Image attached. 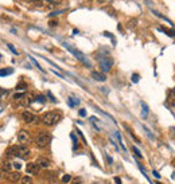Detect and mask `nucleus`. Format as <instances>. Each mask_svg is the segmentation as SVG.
<instances>
[{"mask_svg": "<svg viewBox=\"0 0 175 184\" xmlns=\"http://www.w3.org/2000/svg\"><path fill=\"white\" fill-rule=\"evenodd\" d=\"M61 118H62L61 113H58V112H47V113H44V114L42 116V122L44 125H47V126H53V125L59 122Z\"/></svg>", "mask_w": 175, "mask_h": 184, "instance_id": "f257e3e1", "label": "nucleus"}, {"mask_svg": "<svg viewBox=\"0 0 175 184\" xmlns=\"http://www.w3.org/2000/svg\"><path fill=\"white\" fill-rule=\"evenodd\" d=\"M50 140H51V136L49 133H40L36 136V138H35V145L40 149L46 148V146L50 144Z\"/></svg>", "mask_w": 175, "mask_h": 184, "instance_id": "f03ea898", "label": "nucleus"}, {"mask_svg": "<svg viewBox=\"0 0 175 184\" xmlns=\"http://www.w3.org/2000/svg\"><path fill=\"white\" fill-rule=\"evenodd\" d=\"M63 45H65V47H66V49H68L69 51H72V53H73L74 55H76V57L78 58V59H80L81 62H82V63H85V65H86V67H90V66H92V65H90V62H89V61L86 59V58L84 57V54H81L80 51H77L76 49H73V47H70V46L68 45V43H63Z\"/></svg>", "mask_w": 175, "mask_h": 184, "instance_id": "7ed1b4c3", "label": "nucleus"}, {"mask_svg": "<svg viewBox=\"0 0 175 184\" xmlns=\"http://www.w3.org/2000/svg\"><path fill=\"white\" fill-rule=\"evenodd\" d=\"M112 65H113V61L110 58H102L100 59V67L104 73H108L110 69H112Z\"/></svg>", "mask_w": 175, "mask_h": 184, "instance_id": "20e7f679", "label": "nucleus"}, {"mask_svg": "<svg viewBox=\"0 0 175 184\" xmlns=\"http://www.w3.org/2000/svg\"><path fill=\"white\" fill-rule=\"evenodd\" d=\"M30 140H31V137H30V133L27 130H24V129L19 130V133H18V141L20 144H27V142H30Z\"/></svg>", "mask_w": 175, "mask_h": 184, "instance_id": "39448f33", "label": "nucleus"}, {"mask_svg": "<svg viewBox=\"0 0 175 184\" xmlns=\"http://www.w3.org/2000/svg\"><path fill=\"white\" fill-rule=\"evenodd\" d=\"M6 179L8 180L10 183H18L22 179V176L19 172H7L6 174Z\"/></svg>", "mask_w": 175, "mask_h": 184, "instance_id": "423d86ee", "label": "nucleus"}, {"mask_svg": "<svg viewBox=\"0 0 175 184\" xmlns=\"http://www.w3.org/2000/svg\"><path fill=\"white\" fill-rule=\"evenodd\" d=\"M39 165L36 163H28L26 165V171H27V174H31V175H38L39 174Z\"/></svg>", "mask_w": 175, "mask_h": 184, "instance_id": "0eeeda50", "label": "nucleus"}, {"mask_svg": "<svg viewBox=\"0 0 175 184\" xmlns=\"http://www.w3.org/2000/svg\"><path fill=\"white\" fill-rule=\"evenodd\" d=\"M28 156H30V149H28V146L20 145L19 148H18V157H20V159H27Z\"/></svg>", "mask_w": 175, "mask_h": 184, "instance_id": "6e6552de", "label": "nucleus"}, {"mask_svg": "<svg viewBox=\"0 0 175 184\" xmlns=\"http://www.w3.org/2000/svg\"><path fill=\"white\" fill-rule=\"evenodd\" d=\"M22 120L24 121V122H27V124H31V122H34L35 120H38L35 117V114H32L31 112H23L22 113Z\"/></svg>", "mask_w": 175, "mask_h": 184, "instance_id": "1a4fd4ad", "label": "nucleus"}, {"mask_svg": "<svg viewBox=\"0 0 175 184\" xmlns=\"http://www.w3.org/2000/svg\"><path fill=\"white\" fill-rule=\"evenodd\" d=\"M35 163L38 164L40 168H49L50 167V160L46 159V157H38Z\"/></svg>", "mask_w": 175, "mask_h": 184, "instance_id": "9d476101", "label": "nucleus"}, {"mask_svg": "<svg viewBox=\"0 0 175 184\" xmlns=\"http://www.w3.org/2000/svg\"><path fill=\"white\" fill-rule=\"evenodd\" d=\"M92 77H93V79H96V81H100V82H104V81L106 79V77L101 74V73H98V71H93L92 73Z\"/></svg>", "mask_w": 175, "mask_h": 184, "instance_id": "9b49d317", "label": "nucleus"}, {"mask_svg": "<svg viewBox=\"0 0 175 184\" xmlns=\"http://www.w3.org/2000/svg\"><path fill=\"white\" fill-rule=\"evenodd\" d=\"M11 168H12V165H11V163L10 161H7V160H4V161H2V171L3 172H11Z\"/></svg>", "mask_w": 175, "mask_h": 184, "instance_id": "f8f14e48", "label": "nucleus"}, {"mask_svg": "<svg viewBox=\"0 0 175 184\" xmlns=\"http://www.w3.org/2000/svg\"><path fill=\"white\" fill-rule=\"evenodd\" d=\"M18 148L19 146H11L7 149V156H18Z\"/></svg>", "mask_w": 175, "mask_h": 184, "instance_id": "ddd939ff", "label": "nucleus"}, {"mask_svg": "<svg viewBox=\"0 0 175 184\" xmlns=\"http://www.w3.org/2000/svg\"><path fill=\"white\" fill-rule=\"evenodd\" d=\"M12 73H14L12 69H2L0 70V77H7V75L12 74Z\"/></svg>", "mask_w": 175, "mask_h": 184, "instance_id": "4468645a", "label": "nucleus"}, {"mask_svg": "<svg viewBox=\"0 0 175 184\" xmlns=\"http://www.w3.org/2000/svg\"><path fill=\"white\" fill-rule=\"evenodd\" d=\"M20 183L22 184H32V179L30 176H24V178L20 179Z\"/></svg>", "mask_w": 175, "mask_h": 184, "instance_id": "2eb2a0df", "label": "nucleus"}, {"mask_svg": "<svg viewBox=\"0 0 175 184\" xmlns=\"http://www.w3.org/2000/svg\"><path fill=\"white\" fill-rule=\"evenodd\" d=\"M141 108H143V112H141V116L144 117V118H146L147 117V114H148V106L144 104V102H141Z\"/></svg>", "mask_w": 175, "mask_h": 184, "instance_id": "dca6fc26", "label": "nucleus"}, {"mask_svg": "<svg viewBox=\"0 0 175 184\" xmlns=\"http://www.w3.org/2000/svg\"><path fill=\"white\" fill-rule=\"evenodd\" d=\"M23 98H26V93H18L14 95V100L15 101H22Z\"/></svg>", "mask_w": 175, "mask_h": 184, "instance_id": "f3484780", "label": "nucleus"}, {"mask_svg": "<svg viewBox=\"0 0 175 184\" xmlns=\"http://www.w3.org/2000/svg\"><path fill=\"white\" fill-rule=\"evenodd\" d=\"M132 150H133V153H135V156H137L139 159H143V154L140 153V150L136 148V146H132Z\"/></svg>", "mask_w": 175, "mask_h": 184, "instance_id": "a211bd4d", "label": "nucleus"}, {"mask_svg": "<svg viewBox=\"0 0 175 184\" xmlns=\"http://www.w3.org/2000/svg\"><path fill=\"white\" fill-rule=\"evenodd\" d=\"M46 3H49L50 6H58L61 4V0H44Z\"/></svg>", "mask_w": 175, "mask_h": 184, "instance_id": "6ab92c4d", "label": "nucleus"}, {"mask_svg": "<svg viewBox=\"0 0 175 184\" xmlns=\"http://www.w3.org/2000/svg\"><path fill=\"white\" fill-rule=\"evenodd\" d=\"M116 137H117V141H119V144L121 145L123 150H125V146H124V144H123V141H121V136H120V133H119V132H116Z\"/></svg>", "mask_w": 175, "mask_h": 184, "instance_id": "aec40b11", "label": "nucleus"}, {"mask_svg": "<svg viewBox=\"0 0 175 184\" xmlns=\"http://www.w3.org/2000/svg\"><path fill=\"white\" fill-rule=\"evenodd\" d=\"M77 104H78V100H74L73 97H69V105L72 106V108H73V106H76Z\"/></svg>", "mask_w": 175, "mask_h": 184, "instance_id": "412c9836", "label": "nucleus"}, {"mask_svg": "<svg viewBox=\"0 0 175 184\" xmlns=\"http://www.w3.org/2000/svg\"><path fill=\"white\" fill-rule=\"evenodd\" d=\"M62 182H63V183L72 182V176H70V175H63V176H62Z\"/></svg>", "mask_w": 175, "mask_h": 184, "instance_id": "4be33fe9", "label": "nucleus"}, {"mask_svg": "<svg viewBox=\"0 0 175 184\" xmlns=\"http://www.w3.org/2000/svg\"><path fill=\"white\" fill-rule=\"evenodd\" d=\"M72 184H82V179L81 178H74L72 180Z\"/></svg>", "mask_w": 175, "mask_h": 184, "instance_id": "5701e85b", "label": "nucleus"}, {"mask_svg": "<svg viewBox=\"0 0 175 184\" xmlns=\"http://www.w3.org/2000/svg\"><path fill=\"white\" fill-rule=\"evenodd\" d=\"M26 87H27V85H26V83H19L16 86V89L18 90H26Z\"/></svg>", "mask_w": 175, "mask_h": 184, "instance_id": "b1692460", "label": "nucleus"}, {"mask_svg": "<svg viewBox=\"0 0 175 184\" xmlns=\"http://www.w3.org/2000/svg\"><path fill=\"white\" fill-rule=\"evenodd\" d=\"M30 59H31V61H32V63H34V65H35V66H36V67H38L39 70H42V67H40V66H39V63H38V62H36V61L34 59V58H32V57H31V55H30Z\"/></svg>", "mask_w": 175, "mask_h": 184, "instance_id": "393cba45", "label": "nucleus"}, {"mask_svg": "<svg viewBox=\"0 0 175 184\" xmlns=\"http://www.w3.org/2000/svg\"><path fill=\"white\" fill-rule=\"evenodd\" d=\"M35 100H36V101H39V102H42V104H43L44 101H46V100H44V97H43V95H38V97H36Z\"/></svg>", "mask_w": 175, "mask_h": 184, "instance_id": "a878e982", "label": "nucleus"}, {"mask_svg": "<svg viewBox=\"0 0 175 184\" xmlns=\"http://www.w3.org/2000/svg\"><path fill=\"white\" fill-rule=\"evenodd\" d=\"M8 49H10L11 51H12V53H14L15 55H18V51H16V50H15V47H14L12 45H8Z\"/></svg>", "mask_w": 175, "mask_h": 184, "instance_id": "bb28decb", "label": "nucleus"}, {"mask_svg": "<svg viewBox=\"0 0 175 184\" xmlns=\"http://www.w3.org/2000/svg\"><path fill=\"white\" fill-rule=\"evenodd\" d=\"M72 140H73V142H74V146H73V148L76 149V148H77V138H76V136H74V134H72Z\"/></svg>", "mask_w": 175, "mask_h": 184, "instance_id": "cd10ccee", "label": "nucleus"}, {"mask_svg": "<svg viewBox=\"0 0 175 184\" xmlns=\"http://www.w3.org/2000/svg\"><path fill=\"white\" fill-rule=\"evenodd\" d=\"M144 130H146V133H147L148 136H150V138H152V140H154V136H152V134H151V132H150V129H147V128H146V126H144Z\"/></svg>", "mask_w": 175, "mask_h": 184, "instance_id": "c85d7f7f", "label": "nucleus"}, {"mask_svg": "<svg viewBox=\"0 0 175 184\" xmlns=\"http://www.w3.org/2000/svg\"><path fill=\"white\" fill-rule=\"evenodd\" d=\"M132 81H133V82H137V81H139V75H137V74H133V75H132Z\"/></svg>", "mask_w": 175, "mask_h": 184, "instance_id": "c756f323", "label": "nucleus"}, {"mask_svg": "<svg viewBox=\"0 0 175 184\" xmlns=\"http://www.w3.org/2000/svg\"><path fill=\"white\" fill-rule=\"evenodd\" d=\"M12 165H14V168H16V169H18V171H19V169L22 168V165H20L19 163H14Z\"/></svg>", "mask_w": 175, "mask_h": 184, "instance_id": "7c9ffc66", "label": "nucleus"}, {"mask_svg": "<svg viewBox=\"0 0 175 184\" xmlns=\"http://www.w3.org/2000/svg\"><path fill=\"white\" fill-rule=\"evenodd\" d=\"M80 116H82V117L86 116V110H85V109H81V110H80Z\"/></svg>", "mask_w": 175, "mask_h": 184, "instance_id": "2f4dec72", "label": "nucleus"}, {"mask_svg": "<svg viewBox=\"0 0 175 184\" xmlns=\"http://www.w3.org/2000/svg\"><path fill=\"white\" fill-rule=\"evenodd\" d=\"M105 157H106V160H108V164H112V163H113L112 157H109V156H108V154H105Z\"/></svg>", "mask_w": 175, "mask_h": 184, "instance_id": "473e14b6", "label": "nucleus"}, {"mask_svg": "<svg viewBox=\"0 0 175 184\" xmlns=\"http://www.w3.org/2000/svg\"><path fill=\"white\" fill-rule=\"evenodd\" d=\"M49 97L51 98V101H53V102H57V100H55V98L53 97V94H51V93H49Z\"/></svg>", "mask_w": 175, "mask_h": 184, "instance_id": "72a5a7b5", "label": "nucleus"}, {"mask_svg": "<svg viewBox=\"0 0 175 184\" xmlns=\"http://www.w3.org/2000/svg\"><path fill=\"white\" fill-rule=\"evenodd\" d=\"M152 174H154V176H155V178H158V179H159V178H160V175H159V174H158V172H156V171H154V172H152Z\"/></svg>", "mask_w": 175, "mask_h": 184, "instance_id": "f704fd0d", "label": "nucleus"}, {"mask_svg": "<svg viewBox=\"0 0 175 184\" xmlns=\"http://www.w3.org/2000/svg\"><path fill=\"white\" fill-rule=\"evenodd\" d=\"M57 23H58V22H55V20H51V22H50V26H53V27H54V26H57Z\"/></svg>", "mask_w": 175, "mask_h": 184, "instance_id": "c9c22d12", "label": "nucleus"}, {"mask_svg": "<svg viewBox=\"0 0 175 184\" xmlns=\"http://www.w3.org/2000/svg\"><path fill=\"white\" fill-rule=\"evenodd\" d=\"M115 182H116L117 184H121V180H120V178H115Z\"/></svg>", "mask_w": 175, "mask_h": 184, "instance_id": "e433bc0d", "label": "nucleus"}, {"mask_svg": "<svg viewBox=\"0 0 175 184\" xmlns=\"http://www.w3.org/2000/svg\"><path fill=\"white\" fill-rule=\"evenodd\" d=\"M4 94H7V90H2V89H0V95H4Z\"/></svg>", "mask_w": 175, "mask_h": 184, "instance_id": "4c0bfd02", "label": "nucleus"}, {"mask_svg": "<svg viewBox=\"0 0 175 184\" xmlns=\"http://www.w3.org/2000/svg\"><path fill=\"white\" fill-rule=\"evenodd\" d=\"M2 174H3V171H2V168H0V178H2Z\"/></svg>", "mask_w": 175, "mask_h": 184, "instance_id": "58836bf2", "label": "nucleus"}, {"mask_svg": "<svg viewBox=\"0 0 175 184\" xmlns=\"http://www.w3.org/2000/svg\"><path fill=\"white\" fill-rule=\"evenodd\" d=\"M31 2H38V0H31Z\"/></svg>", "mask_w": 175, "mask_h": 184, "instance_id": "ea45409f", "label": "nucleus"}]
</instances>
